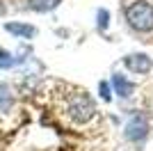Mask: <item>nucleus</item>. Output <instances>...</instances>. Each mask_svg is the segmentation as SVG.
Here are the masks:
<instances>
[{
    "label": "nucleus",
    "instance_id": "f8f14e48",
    "mask_svg": "<svg viewBox=\"0 0 153 151\" xmlns=\"http://www.w3.org/2000/svg\"><path fill=\"white\" fill-rule=\"evenodd\" d=\"M0 14H5V5L2 2H0Z\"/></svg>",
    "mask_w": 153,
    "mask_h": 151
},
{
    "label": "nucleus",
    "instance_id": "9b49d317",
    "mask_svg": "<svg viewBox=\"0 0 153 151\" xmlns=\"http://www.w3.org/2000/svg\"><path fill=\"white\" fill-rule=\"evenodd\" d=\"M98 89H101L103 101H110V99H112V94H110V85H108V82H101V85H98Z\"/></svg>",
    "mask_w": 153,
    "mask_h": 151
},
{
    "label": "nucleus",
    "instance_id": "1a4fd4ad",
    "mask_svg": "<svg viewBox=\"0 0 153 151\" xmlns=\"http://www.w3.org/2000/svg\"><path fill=\"white\" fill-rule=\"evenodd\" d=\"M14 64H16V60H14V55L9 53V50L0 48V69H12Z\"/></svg>",
    "mask_w": 153,
    "mask_h": 151
},
{
    "label": "nucleus",
    "instance_id": "f257e3e1",
    "mask_svg": "<svg viewBox=\"0 0 153 151\" xmlns=\"http://www.w3.org/2000/svg\"><path fill=\"white\" fill-rule=\"evenodd\" d=\"M62 117L71 126L82 128V126H89L98 117V110L87 92L69 87V94H62Z\"/></svg>",
    "mask_w": 153,
    "mask_h": 151
},
{
    "label": "nucleus",
    "instance_id": "f03ea898",
    "mask_svg": "<svg viewBox=\"0 0 153 151\" xmlns=\"http://www.w3.org/2000/svg\"><path fill=\"white\" fill-rule=\"evenodd\" d=\"M128 25L137 32H153V2L149 0H130L123 9Z\"/></svg>",
    "mask_w": 153,
    "mask_h": 151
},
{
    "label": "nucleus",
    "instance_id": "0eeeda50",
    "mask_svg": "<svg viewBox=\"0 0 153 151\" xmlns=\"http://www.w3.org/2000/svg\"><path fill=\"white\" fill-rule=\"evenodd\" d=\"M14 105V96H12V89L7 87L5 82H0V112H9Z\"/></svg>",
    "mask_w": 153,
    "mask_h": 151
},
{
    "label": "nucleus",
    "instance_id": "9d476101",
    "mask_svg": "<svg viewBox=\"0 0 153 151\" xmlns=\"http://www.w3.org/2000/svg\"><path fill=\"white\" fill-rule=\"evenodd\" d=\"M98 25H101L103 30L110 25V12L108 9H98Z\"/></svg>",
    "mask_w": 153,
    "mask_h": 151
},
{
    "label": "nucleus",
    "instance_id": "20e7f679",
    "mask_svg": "<svg viewBox=\"0 0 153 151\" xmlns=\"http://www.w3.org/2000/svg\"><path fill=\"white\" fill-rule=\"evenodd\" d=\"M123 64L130 73H137V76H144L153 69V60L144 53H130V55L123 57Z\"/></svg>",
    "mask_w": 153,
    "mask_h": 151
},
{
    "label": "nucleus",
    "instance_id": "39448f33",
    "mask_svg": "<svg viewBox=\"0 0 153 151\" xmlns=\"http://www.w3.org/2000/svg\"><path fill=\"white\" fill-rule=\"evenodd\" d=\"M112 85H114V92L121 96V99H130V96L135 94V82L126 80L123 76H114V78H112Z\"/></svg>",
    "mask_w": 153,
    "mask_h": 151
},
{
    "label": "nucleus",
    "instance_id": "6e6552de",
    "mask_svg": "<svg viewBox=\"0 0 153 151\" xmlns=\"http://www.w3.org/2000/svg\"><path fill=\"white\" fill-rule=\"evenodd\" d=\"M27 5L34 9V12H51L59 5V0H27Z\"/></svg>",
    "mask_w": 153,
    "mask_h": 151
},
{
    "label": "nucleus",
    "instance_id": "423d86ee",
    "mask_svg": "<svg viewBox=\"0 0 153 151\" xmlns=\"http://www.w3.org/2000/svg\"><path fill=\"white\" fill-rule=\"evenodd\" d=\"M5 30L7 32H12V34H16V37H23V39H30L34 37V28L27 23H5Z\"/></svg>",
    "mask_w": 153,
    "mask_h": 151
},
{
    "label": "nucleus",
    "instance_id": "7ed1b4c3",
    "mask_svg": "<svg viewBox=\"0 0 153 151\" xmlns=\"http://www.w3.org/2000/svg\"><path fill=\"white\" fill-rule=\"evenodd\" d=\"M123 135H126V140H130V142H140V140H144L149 135V119L144 117V114H135L133 119L126 124Z\"/></svg>",
    "mask_w": 153,
    "mask_h": 151
}]
</instances>
